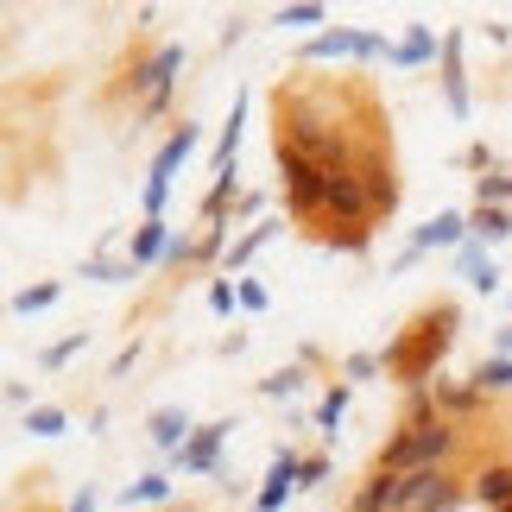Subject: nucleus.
Masks as SVG:
<instances>
[{"label": "nucleus", "mask_w": 512, "mask_h": 512, "mask_svg": "<svg viewBox=\"0 0 512 512\" xmlns=\"http://www.w3.org/2000/svg\"><path fill=\"white\" fill-rule=\"evenodd\" d=\"M279 171H285V203H291V215L323 209V196H329V165L323 159H310V152H298V146L279 140Z\"/></svg>", "instance_id": "1"}, {"label": "nucleus", "mask_w": 512, "mask_h": 512, "mask_svg": "<svg viewBox=\"0 0 512 512\" xmlns=\"http://www.w3.org/2000/svg\"><path fill=\"white\" fill-rule=\"evenodd\" d=\"M449 449H456V437H449L443 424H418L411 437H399L386 449V462H380V475H424V468H437Z\"/></svg>", "instance_id": "2"}, {"label": "nucleus", "mask_w": 512, "mask_h": 512, "mask_svg": "<svg viewBox=\"0 0 512 512\" xmlns=\"http://www.w3.org/2000/svg\"><path fill=\"white\" fill-rule=\"evenodd\" d=\"M196 146V127H177L165 152H159V165H152V184H146V222H159V209H165V196H171V171L184 165V152Z\"/></svg>", "instance_id": "3"}, {"label": "nucleus", "mask_w": 512, "mask_h": 512, "mask_svg": "<svg viewBox=\"0 0 512 512\" xmlns=\"http://www.w3.org/2000/svg\"><path fill=\"white\" fill-rule=\"evenodd\" d=\"M323 209H329V215H342V222H361V215L373 209V196H367V184H361L354 171H336V177H329Z\"/></svg>", "instance_id": "4"}, {"label": "nucleus", "mask_w": 512, "mask_h": 512, "mask_svg": "<svg viewBox=\"0 0 512 512\" xmlns=\"http://www.w3.org/2000/svg\"><path fill=\"white\" fill-rule=\"evenodd\" d=\"M304 475V462L291 456V449H279V462H272V475H266V494H260V512H279L285 494H291V481Z\"/></svg>", "instance_id": "5"}, {"label": "nucleus", "mask_w": 512, "mask_h": 512, "mask_svg": "<svg viewBox=\"0 0 512 512\" xmlns=\"http://www.w3.org/2000/svg\"><path fill=\"white\" fill-rule=\"evenodd\" d=\"M222 430H228V424H209V430H196V437H190L184 449H177V462H184L190 475H209V468H215V449H222Z\"/></svg>", "instance_id": "6"}, {"label": "nucleus", "mask_w": 512, "mask_h": 512, "mask_svg": "<svg viewBox=\"0 0 512 512\" xmlns=\"http://www.w3.org/2000/svg\"><path fill=\"white\" fill-rule=\"evenodd\" d=\"M304 57H367V38L361 32H323L304 45Z\"/></svg>", "instance_id": "7"}, {"label": "nucleus", "mask_w": 512, "mask_h": 512, "mask_svg": "<svg viewBox=\"0 0 512 512\" xmlns=\"http://www.w3.org/2000/svg\"><path fill=\"white\" fill-rule=\"evenodd\" d=\"M462 228H468L462 215H437V222H424V228H418L411 253H418V247H456V241H462Z\"/></svg>", "instance_id": "8"}, {"label": "nucleus", "mask_w": 512, "mask_h": 512, "mask_svg": "<svg viewBox=\"0 0 512 512\" xmlns=\"http://www.w3.org/2000/svg\"><path fill=\"white\" fill-rule=\"evenodd\" d=\"M468 228H475L481 241H506V234H512V215H506L500 203H481L475 215H468Z\"/></svg>", "instance_id": "9"}, {"label": "nucleus", "mask_w": 512, "mask_h": 512, "mask_svg": "<svg viewBox=\"0 0 512 512\" xmlns=\"http://www.w3.org/2000/svg\"><path fill=\"white\" fill-rule=\"evenodd\" d=\"M177 64H184V51H159V57H152V70H146V95H152V102H165V89H171V70Z\"/></svg>", "instance_id": "10"}, {"label": "nucleus", "mask_w": 512, "mask_h": 512, "mask_svg": "<svg viewBox=\"0 0 512 512\" xmlns=\"http://www.w3.org/2000/svg\"><path fill=\"white\" fill-rule=\"evenodd\" d=\"M152 437H159L165 449H184V437H190V418H184V411H152Z\"/></svg>", "instance_id": "11"}, {"label": "nucleus", "mask_w": 512, "mask_h": 512, "mask_svg": "<svg viewBox=\"0 0 512 512\" xmlns=\"http://www.w3.org/2000/svg\"><path fill=\"white\" fill-rule=\"evenodd\" d=\"M159 253H171V241H165V222H140V234H133V260H159Z\"/></svg>", "instance_id": "12"}, {"label": "nucleus", "mask_w": 512, "mask_h": 512, "mask_svg": "<svg viewBox=\"0 0 512 512\" xmlns=\"http://www.w3.org/2000/svg\"><path fill=\"white\" fill-rule=\"evenodd\" d=\"M443 51H449V70H443L449 108H456V114H468V83H462V64H456V38H443Z\"/></svg>", "instance_id": "13"}, {"label": "nucleus", "mask_w": 512, "mask_h": 512, "mask_svg": "<svg viewBox=\"0 0 512 512\" xmlns=\"http://www.w3.org/2000/svg\"><path fill=\"white\" fill-rule=\"evenodd\" d=\"M481 500L487 506H512V468H487V475H481Z\"/></svg>", "instance_id": "14"}, {"label": "nucleus", "mask_w": 512, "mask_h": 512, "mask_svg": "<svg viewBox=\"0 0 512 512\" xmlns=\"http://www.w3.org/2000/svg\"><path fill=\"white\" fill-rule=\"evenodd\" d=\"M456 506H462V487H456V481H443V475L430 481V494L418 500V512H456Z\"/></svg>", "instance_id": "15"}, {"label": "nucleus", "mask_w": 512, "mask_h": 512, "mask_svg": "<svg viewBox=\"0 0 512 512\" xmlns=\"http://www.w3.org/2000/svg\"><path fill=\"white\" fill-rule=\"evenodd\" d=\"M361 184H367V196H373V209H392V203H399V184H392L380 165H367V171H361Z\"/></svg>", "instance_id": "16"}, {"label": "nucleus", "mask_w": 512, "mask_h": 512, "mask_svg": "<svg viewBox=\"0 0 512 512\" xmlns=\"http://www.w3.org/2000/svg\"><path fill=\"white\" fill-rule=\"evenodd\" d=\"M475 386H481V392H506V386H512V361H506V354H500V361H481Z\"/></svg>", "instance_id": "17"}, {"label": "nucleus", "mask_w": 512, "mask_h": 512, "mask_svg": "<svg viewBox=\"0 0 512 512\" xmlns=\"http://www.w3.org/2000/svg\"><path fill=\"white\" fill-rule=\"evenodd\" d=\"M26 430H32V437H57V430H64V411H57V405H32Z\"/></svg>", "instance_id": "18"}, {"label": "nucleus", "mask_w": 512, "mask_h": 512, "mask_svg": "<svg viewBox=\"0 0 512 512\" xmlns=\"http://www.w3.org/2000/svg\"><path fill=\"white\" fill-rule=\"evenodd\" d=\"M45 304H57V285H32V291H19V298H13L19 317H32V310H45Z\"/></svg>", "instance_id": "19"}, {"label": "nucleus", "mask_w": 512, "mask_h": 512, "mask_svg": "<svg viewBox=\"0 0 512 512\" xmlns=\"http://www.w3.org/2000/svg\"><path fill=\"white\" fill-rule=\"evenodd\" d=\"M342 411H348V386H336V392H329V399H323V411H317V418H323V437H336Z\"/></svg>", "instance_id": "20"}, {"label": "nucleus", "mask_w": 512, "mask_h": 512, "mask_svg": "<svg viewBox=\"0 0 512 512\" xmlns=\"http://www.w3.org/2000/svg\"><path fill=\"white\" fill-rule=\"evenodd\" d=\"M392 57H399V64H424V57H430V32H411Z\"/></svg>", "instance_id": "21"}, {"label": "nucleus", "mask_w": 512, "mask_h": 512, "mask_svg": "<svg viewBox=\"0 0 512 512\" xmlns=\"http://www.w3.org/2000/svg\"><path fill=\"white\" fill-rule=\"evenodd\" d=\"M298 380H304V373H298V367H285V373H272V380H266V399H291V392H298Z\"/></svg>", "instance_id": "22"}, {"label": "nucleus", "mask_w": 512, "mask_h": 512, "mask_svg": "<svg viewBox=\"0 0 512 512\" xmlns=\"http://www.w3.org/2000/svg\"><path fill=\"white\" fill-rule=\"evenodd\" d=\"M468 285H475V291H494V285H500V272L487 266V260H475V253H468Z\"/></svg>", "instance_id": "23"}, {"label": "nucleus", "mask_w": 512, "mask_h": 512, "mask_svg": "<svg viewBox=\"0 0 512 512\" xmlns=\"http://www.w3.org/2000/svg\"><path fill=\"white\" fill-rule=\"evenodd\" d=\"M266 234H272V228H253V234H241V241H234V266H247L253 253L266 247Z\"/></svg>", "instance_id": "24"}, {"label": "nucleus", "mask_w": 512, "mask_h": 512, "mask_svg": "<svg viewBox=\"0 0 512 512\" xmlns=\"http://www.w3.org/2000/svg\"><path fill=\"white\" fill-rule=\"evenodd\" d=\"M279 26H323V7H310V0H304V7H285Z\"/></svg>", "instance_id": "25"}, {"label": "nucleus", "mask_w": 512, "mask_h": 512, "mask_svg": "<svg viewBox=\"0 0 512 512\" xmlns=\"http://www.w3.org/2000/svg\"><path fill=\"white\" fill-rule=\"evenodd\" d=\"M165 494H171V481H165V475H152V481H140V487L127 494V506H133V500H165Z\"/></svg>", "instance_id": "26"}, {"label": "nucleus", "mask_w": 512, "mask_h": 512, "mask_svg": "<svg viewBox=\"0 0 512 512\" xmlns=\"http://www.w3.org/2000/svg\"><path fill=\"white\" fill-rule=\"evenodd\" d=\"M76 348H83V336H70V342H57V348L45 354V367H57V361H70V354H76Z\"/></svg>", "instance_id": "27"}, {"label": "nucleus", "mask_w": 512, "mask_h": 512, "mask_svg": "<svg viewBox=\"0 0 512 512\" xmlns=\"http://www.w3.org/2000/svg\"><path fill=\"white\" fill-rule=\"evenodd\" d=\"M70 512H95V494H89V487H83V494H76V506Z\"/></svg>", "instance_id": "28"}, {"label": "nucleus", "mask_w": 512, "mask_h": 512, "mask_svg": "<svg viewBox=\"0 0 512 512\" xmlns=\"http://www.w3.org/2000/svg\"><path fill=\"white\" fill-rule=\"evenodd\" d=\"M500 354H512V323H506V329H500Z\"/></svg>", "instance_id": "29"}, {"label": "nucleus", "mask_w": 512, "mask_h": 512, "mask_svg": "<svg viewBox=\"0 0 512 512\" xmlns=\"http://www.w3.org/2000/svg\"><path fill=\"white\" fill-rule=\"evenodd\" d=\"M506 196H512V184H506Z\"/></svg>", "instance_id": "30"}]
</instances>
